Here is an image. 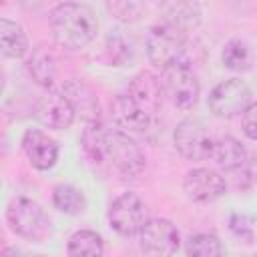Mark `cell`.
<instances>
[{"label": "cell", "mask_w": 257, "mask_h": 257, "mask_svg": "<svg viewBox=\"0 0 257 257\" xmlns=\"http://www.w3.org/2000/svg\"><path fill=\"white\" fill-rule=\"evenodd\" d=\"M50 32L58 46L78 50L96 36L98 20L92 8L86 4L60 2L50 10Z\"/></svg>", "instance_id": "1"}, {"label": "cell", "mask_w": 257, "mask_h": 257, "mask_svg": "<svg viewBox=\"0 0 257 257\" xmlns=\"http://www.w3.org/2000/svg\"><path fill=\"white\" fill-rule=\"evenodd\" d=\"M145 46H147V56L151 64H155L161 70L175 64H189L187 62L189 44L185 34L163 22L149 30Z\"/></svg>", "instance_id": "2"}, {"label": "cell", "mask_w": 257, "mask_h": 257, "mask_svg": "<svg viewBox=\"0 0 257 257\" xmlns=\"http://www.w3.org/2000/svg\"><path fill=\"white\" fill-rule=\"evenodd\" d=\"M147 221V207L135 193H122L110 203L108 223L118 235L128 237L141 233Z\"/></svg>", "instance_id": "3"}, {"label": "cell", "mask_w": 257, "mask_h": 257, "mask_svg": "<svg viewBox=\"0 0 257 257\" xmlns=\"http://www.w3.org/2000/svg\"><path fill=\"white\" fill-rule=\"evenodd\" d=\"M175 147L189 161H205L213 155L215 141L197 118H185L175 128Z\"/></svg>", "instance_id": "4"}, {"label": "cell", "mask_w": 257, "mask_h": 257, "mask_svg": "<svg viewBox=\"0 0 257 257\" xmlns=\"http://www.w3.org/2000/svg\"><path fill=\"white\" fill-rule=\"evenodd\" d=\"M6 219L16 235L32 241H38L46 231V217L42 207L26 197H18L8 205Z\"/></svg>", "instance_id": "5"}, {"label": "cell", "mask_w": 257, "mask_h": 257, "mask_svg": "<svg viewBox=\"0 0 257 257\" xmlns=\"http://www.w3.org/2000/svg\"><path fill=\"white\" fill-rule=\"evenodd\" d=\"M163 88L179 108H191L199 98V80L189 64H175L163 70Z\"/></svg>", "instance_id": "6"}, {"label": "cell", "mask_w": 257, "mask_h": 257, "mask_svg": "<svg viewBox=\"0 0 257 257\" xmlns=\"http://www.w3.org/2000/svg\"><path fill=\"white\" fill-rule=\"evenodd\" d=\"M251 90L241 78H227L219 82L209 94V108L215 116H233L249 106Z\"/></svg>", "instance_id": "7"}, {"label": "cell", "mask_w": 257, "mask_h": 257, "mask_svg": "<svg viewBox=\"0 0 257 257\" xmlns=\"http://www.w3.org/2000/svg\"><path fill=\"white\" fill-rule=\"evenodd\" d=\"M106 157L126 177H135L145 169V155L141 147L122 131H108Z\"/></svg>", "instance_id": "8"}, {"label": "cell", "mask_w": 257, "mask_h": 257, "mask_svg": "<svg viewBox=\"0 0 257 257\" xmlns=\"http://www.w3.org/2000/svg\"><path fill=\"white\" fill-rule=\"evenodd\" d=\"M141 249L147 257H173L179 249V231L167 219H149L141 231Z\"/></svg>", "instance_id": "9"}, {"label": "cell", "mask_w": 257, "mask_h": 257, "mask_svg": "<svg viewBox=\"0 0 257 257\" xmlns=\"http://www.w3.org/2000/svg\"><path fill=\"white\" fill-rule=\"evenodd\" d=\"M183 189L197 203H211L225 195V179L211 169H193L185 175Z\"/></svg>", "instance_id": "10"}, {"label": "cell", "mask_w": 257, "mask_h": 257, "mask_svg": "<svg viewBox=\"0 0 257 257\" xmlns=\"http://www.w3.org/2000/svg\"><path fill=\"white\" fill-rule=\"evenodd\" d=\"M36 118L48 128H68L74 120V108L62 92H48L36 100Z\"/></svg>", "instance_id": "11"}, {"label": "cell", "mask_w": 257, "mask_h": 257, "mask_svg": "<svg viewBox=\"0 0 257 257\" xmlns=\"http://www.w3.org/2000/svg\"><path fill=\"white\" fill-rule=\"evenodd\" d=\"M22 149L30 161V165L38 171H46L54 167L58 161V145L40 128H28L22 137Z\"/></svg>", "instance_id": "12"}, {"label": "cell", "mask_w": 257, "mask_h": 257, "mask_svg": "<svg viewBox=\"0 0 257 257\" xmlns=\"http://www.w3.org/2000/svg\"><path fill=\"white\" fill-rule=\"evenodd\" d=\"M110 110L114 122L128 133H147L155 122V118L145 112L128 94H118L110 102Z\"/></svg>", "instance_id": "13"}, {"label": "cell", "mask_w": 257, "mask_h": 257, "mask_svg": "<svg viewBox=\"0 0 257 257\" xmlns=\"http://www.w3.org/2000/svg\"><path fill=\"white\" fill-rule=\"evenodd\" d=\"M145 112H149L153 118H157L159 106H161V94H163V82L161 78H157L151 72H139L131 84H128V92H126Z\"/></svg>", "instance_id": "14"}, {"label": "cell", "mask_w": 257, "mask_h": 257, "mask_svg": "<svg viewBox=\"0 0 257 257\" xmlns=\"http://www.w3.org/2000/svg\"><path fill=\"white\" fill-rule=\"evenodd\" d=\"M62 94L68 98L74 114H80L84 122L100 120V104L94 90L82 80H68L62 88Z\"/></svg>", "instance_id": "15"}, {"label": "cell", "mask_w": 257, "mask_h": 257, "mask_svg": "<svg viewBox=\"0 0 257 257\" xmlns=\"http://www.w3.org/2000/svg\"><path fill=\"white\" fill-rule=\"evenodd\" d=\"M161 10L165 14L163 24L183 34L191 32L201 22V8L195 2H171V4H165Z\"/></svg>", "instance_id": "16"}, {"label": "cell", "mask_w": 257, "mask_h": 257, "mask_svg": "<svg viewBox=\"0 0 257 257\" xmlns=\"http://www.w3.org/2000/svg\"><path fill=\"white\" fill-rule=\"evenodd\" d=\"M26 64H28V72H30L32 80H36V84H40L44 88L52 86V82L56 78V56L50 50V46H46V44L36 46Z\"/></svg>", "instance_id": "17"}, {"label": "cell", "mask_w": 257, "mask_h": 257, "mask_svg": "<svg viewBox=\"0 0 257 257\" xmlns=\"http://www.w3.org/2000/svg\"><path fill=\"white\" fill-rule=\"evenodd\" d=\"M0 46L6 58H22L28 50V38L24 28L8 18H0Z\"/></svg>", "instance_id": "18"}, {"label": "cell", "mask_w": 257, "mask_h": 257, "mask_svg": "<svg viewBox=\"0 0 257 257\" xmlns=\"http://www.w3.org/2000/svg\"><path fill=\"white\" fill-rule=\"evenodd\" d=\"M215 163L225 169V171H235L239 167L245 165V159H247V153L243 149V145L233 139V137H221L215 141V147H213V155Z\"/></svg>", "instance_id": "19"}, {"label": "cell", "mask_w": 257, "mask_h": 257, "mask_svg": "<svg viewBox=\"0 0 257 257\" xmlns=\"http://www.w3.org/2000/svg\"><path fill=\"white\" fill-rule=\"evenodd\" d=\"M106 135L108 131H104L102 122H86L82 135H80V145L84 155L92 161V163H102L106 159Z\"/></svg>", "instance_id": "20"}, {"label": "cell", "mask_w": 257, "mask_h": 257, "mask_svg": "<svg viewBox=\"0 0 257 257\" xmlns=\"http://www.w3.org/2000/svg\"><path fill=\"white\" fill-rule=\"evenodd\" d=\"M68 257H102L104 245L98 233L90 229H80L68 239Z\"/></svg>", "instance_id": "21"}, {"label": "cell", "mask_w": 257, "mask_h": 257, "mask_svg": "<svg viewBox=\"0 0 257 257\" xmlns=\"http://www.w3.org/2000/svg\"><path fill=\"white\" fill-rule=\"evenodd\" d=\"M52 203L58 211L66 215H78L86 209V201L82 191H78L72 185H58L52 191Z\"/></svg>", "instance_id": "22"}, {"label": "cell", "mask_w": 257, "mask_h": 257, "mask_svg": "<svg viewBox=\"0 0 257 257\" xmlns=\"http://www.w3.org/2000/svg\"><path fill=\"white\" fill-rule=\"evenodd\" d=\"M187 257H225L221 241L211 233H197L185 245Z\"/></svg>", "instance_id": "23"}, {"label": "cell", "mask_w": 257, "mask_h": 257, "mask_svg": "<svg viewBox=\"0 0 257 257\" xmlns=\"http://www.w3.org/2000/svg\"><path fill=\"white\" fill-rule=\"evenodd\" d=\"M221 60L229 70H247L251 66V50L243 40H229L223 46Z\"/></svg>", "instance_id": "24"}, {"label": "cell", "mask_w": 257, "mask_h": 257, "mask_svg": "<svg viewBox=\"0 0 257 257\" xmlns=\"http://www.w3.org/2000/svg\"><path fill=\"white\" fill-rule=\"evenodd\" d=\"M106 8L122 22H135L143 12V4L139 2H108Z\"/></svg>", "instance_id": "25"}, {"label": "cell", "mask_w": 257, "mask_h": 257, "mask_svg": "<svg viewBox=\"0 0 257 257\" xmlns=\"http://www.w3.org/2000/svg\"><path fill=\"white\" fill-rule=\"evenodd\" d=\"M229 227H231V231H233L237 237L247 239V241L253 239V221H251L247 215H241V213L231 215V219H229Z\"/></svg>", "instance_id": "26"}, {"label": "cell", "mask_w": 257, "mask_h": 257, "mask_svg": "<svg viewBox=\"0 0 257 257\" xmlns=\"http://www.w3.org/2000/svg\"><path fill=\"white\" fill-rule=\"evenodd\" d=\"M106 56H108V62L112 66H120L128 56L126 44L120 38H108L106 40Z\"/></svg>", "instance_id": "27"}, {"label": "cell", "mask_w": 257, "mask_h": 257, "mask_svg": "<svg viewBox=\"0 0 257 257\" xmlns=\"http://www.w3.org/2000/svg\"><path fill=\"white\" fill-rule=\"evenodd\" d=\"M241 124H243V133L257 141V102H251L245 110H243V118H241Z\"/></svg>", "instance_id": "28"}, {"label": "cell", "mask_w": 257, "mask_h": 257, "mask_svg": "<svg viewBox=\"0 0 257 257\" xmlns=\"http://www.w3.org/2000/svg\"><path fill=\"white\" fill-rule=\"evenodd\" d=\"M0 257H28V255H26L22 249H16V247H6V249H2Z\"/></svg>", "instance_id": "29"}, {"label": "cell", "mask_w": 257, "mask_h": 257, "mask_svg": "<svg viewBox=\"0 0 257 257\" xmlns=\"http://www.w3.org/2000/svg\"><path fill=\"white\" fill-rule=\"evenodd\" d=\"M36 257H46V255H36Z\"/></svg>", "instance_id": "30"}]
</instances>
